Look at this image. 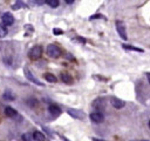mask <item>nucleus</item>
<instances>
[{
    "label": "nucleus",
    "instance_id": "393cba45",
    "mask_svg": "<svg viewBox=\"0 0 150 141\" xmlns=\"http://www.w3.org/2000/svg\"><path fill=\"white\" fill-rule=\"evenodd\" d=\"M93 141H104V140H101V139H95V137H94V139H93Z\"/></svg>",
    "mask_w": 150,
    "mask_h": 141
},
{
    "label": "nucleus",
    "instance_id": "9b49d317",
    "mask_svg": "<svg viewBox=\"0 0 150 141\" xmlns=\"http://www.w3.org/2000/svg\"><path fill=\"white\" fill-rule=\"evenodd\" d=\"M61 80H62L64 83H67V85H71V83H73V78H71V75L68 74V73H62V74H61Z\"/></svg>",
    "mask_w": 150,
    "mask_h": 141
},
{
    "label": "nucleus",
    "instance_id": "a211bd4d",
    "mask_svg": "<svg viewBox=\"0 0 150 141\" xmlns=\"http://www.w3.org/2000/svg\"><path fill=\"white\" fill-rule=\"evenodd\" d=\"M6 35H7V29H6V27L2 26V25H0V38H4V36H6Z\"/></svg>",
    "mask_w": 150,
    "mask_h": 141
},
{
    "label": "nucleus",
    "instance_id": "1a4fd4ad",
    "mask_svg": "<svg viewBox=\"0 0 150 141\" xmlns=\"http://www.w3.org/2000/svg\"><path fill=\"white\" fill-rule=\"evenodd\" d=\"M111 105L115 107V108H117V109H121L122 107H124V102L121 100V99H118V98H111Z\"/></svg>",
    "mask_w": 150,
    "mask_h": 141
},
{
    "label": "nucleus",
    "instance_id": "0eeeda50",
    "mask_svg": "<svg viewBox=\"0 0 150 141\" xmlns=\"http://www.w3.org/2000/svg\"><path fill=\"white\" fill-rule=\"evenodd\" d=\"M25 75H26V78H27L30 82H33V83H35V85H38V86H43V83H42L39 79H36V78L33 75V73H32L30 70L25 69Z\"/></svg>",
    "mask_w": 150,
    "mask_h": 141
},
{
    "label": "nucleus",
    "instance_id": "f3484780",
    "mask_svg": "<svg viewBox=\"0 0 150 141\" xmlns=\"http://www.w3.org/2000/svg\"><path fill=\"white\" fill-rule=\"evenodd\" d=\"M123 48L125 49H130V51H136V52H143V49L141 48H137V47H134V46H129V45H122Z\"/></svg>",
    "mask_w": 150,
    "mask_h": 141
},
{
    "label": "nucleus",
    "instance_id": "9d476101",
    "mask_svg": "<svg viewBox=\"0 0 150 141\" xmlns=\"http://www.w3.org/2000/svg\"><path fill=\"white\" fill-rule=\"evenodd\" d=\"M48 112H49L52 115H54V116H59V115L61 114V109H60V107H57L56 105H50V106L48 107Z\"/></svg>",
    "mask_w": 150,
    "mask_h": 141
},
{
    "label": "nucleus",
    "instance_id": "b1692460",
    "mask_svg": "<svg viewBox=\"0 0 150 141\" xmlns=\"http://www.w3.org/2000/svg\"><path fill=\"white\" fill-rule=\"evenodd\" d=\"M66 4H68V5H71V4H74V1H73V0H66Z\"/></svg>",
    "mask_w": 150,
    "mask_h": 141
},
{
    "label": "nucleus",
    "instance_id": "7ed1b4c3",
    "mask_svg": "<svg viewBox=\"0 0 150 141\" xmlns=\"http://www.w3.org/2000/svg\"><path fill=\"white\" fill-rule=\"evenodd\" d=\"M67 113H68L70 116H73L74 119H77V120H84V119H86V114H84L82 110H80V109L68 108V109H67Z\"/></svg>",
    "mask_w": 150,
    "mask_h": 141
},
{
    "label": "nucleus",
    "instance_id": "4be33fe9",
    "mask_svg": "<svg viewBox=\"0 0 150 141\" xmlns=\"http://www.w3.org/2000/svg\"><path fill=\"white\" fill-rule=\"evenodd\" d=\"M74 41H80V42H82V43H86V40L82 39V38H75Z\"/></svg>",
    "mask_w": 150,
    "mask_h": 141
},
{
    "label": "nucleus",
    "instance_id": "dca6fc26",
    "mask_svg": "<svg viewBox=\"0 0 150 141\" xmlns=\"http://www.w3.org/2000/svg\"><path fill=\"white\" fill-rule=\"evenodd\" d=\"M46 4H47L48 6H50L52 8H56V7L60 5V2H59L57 0H48Z\"/></svg>",
    "mask_w": 150,
    "mask_h": 141
},
{
    "label": "nucleus",
    "instance_id": "20e7f679",
    "mask_svg": "<svg viewBox=\"0 0 150 141\" xmlns=\"http://www.w3.org/2000/svg\"><path fill=\"white\" fill-rule=\"evenodd\" d=\"M116 29L120 34V36L123 39V40H127L128 39V35H127V31H125V27H124V24L120 20L116 21Z\"/></svg>",
    "mask_w": 150,
    "mask_h": 141
},
{
    "label": "nucleus",
    "instance_id": "bb28decb",
    "mask_svg": "<svg viewBox=\"0 0 150 141\" xmlns=\"http://www.w3.org/2000/svg\"><path fill=\"white\" fill-rule=\"evenodd\" d=\"M142 141H149V140H142Z\"/></svg>",
    "mask_w": 150,
    "mask_h": 141
},
{
    "label": "nucleus",
    "instance_id": "6ab92c4d",
    "mask_svg": "<svg viewBox=\"0 0 150 141\" xmlns=\"http://www.w3.org/2000/svg\"><path fill=\"white\" fill-rule=\"evenodd\" d=\"M22 140L23 141H33V137H32V135L29 133H25L22 135Z\"/></svg>",
    "mask_w": 150,
    "mask_h": 141
},
{
    "label": "nucleus",
    "instance_id": "ddd939ff",
    "mask_svg": "<svg viewBox=\"0 0 150 141\" xmlns=\"http://www.w3.org/2000/svg\"><path fill=\"white\" fill-rule=\"evenodd\" d=\"M32 137H33V140H35V141H45V140H46L45 135H43L41 132H39V130L34 132L33 135H32Z\"/></svg>",
    "mask_w": 150,
    "mask_h": 141
},
{
    "label": "nucleus",
    "instance_id": "39448f33",
    "mask_svg": "<svg viewBox=\"0 0 150 141\" xmlns=\"http://www.w3.org/2000/svg\"><path fill=\"white\" fill-rule=\"evenodd\" d=\"M89 118H90V120H91L93 122H95V123H101V122H103V120H104V115H103V113H101V112H93V113L89 115Z\"/></svg>",
    "mask_w": 150,
    "mask_h": 141
},
{
    "label": "nucleus",
    "instance_id": "5701e85b",
    "mask_svg": "<svg viewBox=\"0 0 150 141\" xmlns=\"http://www.w3.org/2000/svg\"><path fill=\"white\" fill-rule=\"evenodd\" d=\"M53 33H54V34H62V31H61V29H54Z\"/></svg>",
    "mask_w": 150,
    "mask_h": 141
},
{
    "label": "nucleus",
    "instance_id": "aec40b11",
    "mask_svg": "<svg viewBox=\"0 0 150 141\" xmlns=\"http://www.w3.org/2000/svg\"><path fill=\"white\" fill-rule=\"evenodd\" d=\"M22 6H23V2H21V1H16V2L13 5V7H12V8L16 11V9H19V8H20V7H22Z\"/></svg>",
    "mask_w": 150,
    "mask_h": 141
},
{
    "label": "nucleus",
    "instance_id": "6e6552de",
    "mask_svg": "<svg viewBox=\"0 0 150 141\" xmlns=\"http://www.w3.org/2000/svg\"><path fill=\"white\" fill-rule=\"evenodd\" d=\"M93 106H94L96 109H98L97 112H100V110H102V109H104V108H105V101H104V99L98 98V99H96V100L94 101Z\"/></svg>",
    "mask_w": 150,
    "mask_h": 141
},
{
    "label": "nucleus",
    "instance_id": "2eb2a0df",
    "mask_svg": "<svg viewBox=\"0 0 150 141\" xmlns=\"http://www.w3.org/2000/svg\"><path fill=\"white\" fill-rule=\"evenodd\" d=\"M2 96H4V99H6V100H14V99H15V96L13 95V93L9 92V90H6Z\"/></svg>",
    "mask_w": 150,
    "mask_h": 141
},
{
    "label": "nucleus",
    "instance_id": "f257e3e1",
    "mask_svg": "<svg viewBox=\"0 0 150 141\" xmlns=\"http://www.w3.org/2000/svg\"><path fill=\"white\" fill-rule=\"evenodd\" d=\"M47 55L50 58H59L61 55V49L54 43L48 45L47 46Z\"/></svg>",
    "mask_w": 150,
    "mask_h": 141
},
{
    "label": "nucleus",
    "instance_id": "423d86ee",
    "mask_svg": "<svg viewBox=\"0 0 150 141\" xmlns=\"http://www.w3.org/2000/svg\"><path fill=\"white\" fill-rule=\"evenodd\" d=\"M1 20H2V24L5 26H11L14 22V16L9 12H6V13H4L1 15Z\"/></svg>",
    "mask_w": 150,
    "mask_h": 141
},
{
    "label": "nucleus",
    "instance_id": "a878e982",
    "mask_svg": "<svg viewBox=\"0 0 150 141\" xmlns=\"http://www.w3.org/2000/svg\"><path fill=\"white\" fill-rule=\"evenodd\" d=\"M61 137H62V139H63V140H64V141H69V140H68V139H66V137H64V136H61Z\"/></svg>",
    "mask_w": 150,
    "mask_h": 141
},
{
    "label": "nucleus",
    "instance_id": "4468645a",
    "mask_svg": "<svg viewBox=\"0 0 150 141\" xmlns=\"http://www.w3.org/2000/svg\"><path fill=\"white\" fill-rule=\"evenodd\" d=\"M45 79H46L48 82H56V81H57V78H56L54 74H52V73H46V74H45Z\"/></svg>",
    "mask_w": 150,
    "mask_h": 141
},
{
    "label": "nucleus",
    "instance_id": "f03ea898",
    "mask_svg": "<svg viewBox=\"0 0 150 141\" xmlns=\"http://www.w3.org/2000/svg\"><path fill=\"white\" fill-rule=\"evenodd\" d=\"M41 55H42V47L41 46H34L33 48H30V51L28 53V56L32 60H38V59H40Z\"/></svg>",
    "mask_w": 150,
    "mask_h": 141
},
{
    "label": "nucleus",
    "instance_id": "f8f14e48",
    "mask_svg": "<svg viewBox=\"0 0 150 141\" xmlns=\"http://www.w3.org/2000/svg\"><path fill=\"white\" fill-rule=\"evenodd\" d=\"M5 114H6V116H8V118H14V116H16V110L14 109V108H12V107H6L5 108Z\"/></svg>",
    "mask_w": 150,
    "mask_h": 141
},
{
    "label": "nucleus",
    "instance_id": "412c9836",
    "mask_svg": "<svg viewBox=\"0 0 150 141\" xmlns=\"http://www.w3.org/2000/svg\"><path fill=\"white\" fill-rule=\"evenodd\" d=\"M90 19H104V16L101 15V14H96V15H93Z\"/></svg>",
    "mask_w": 150,
    "mask_h": 141
}]
</instances>
